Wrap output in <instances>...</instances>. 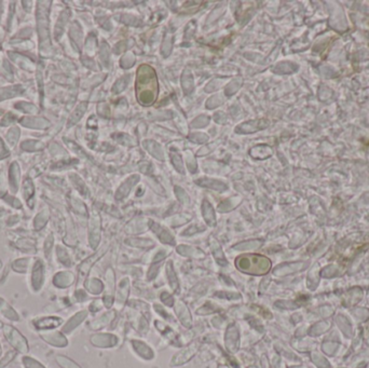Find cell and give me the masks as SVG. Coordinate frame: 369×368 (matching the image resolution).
Wrapping results in <instances>:
<instances>
[{
	"label": "cell",
	"instance_id": "9",
	"mask_svg": "<svg viewBox=\"0 0 369 368\" xmlns=\"http://www.w3.org/2000/svg\"><path fill=\"white\" fill-rule=\"evenodd\" d=\"M190 138L195 142H204L208 139L207 136H204V134H193V136H190Z\"/></svg>",
	"mask_w": 369,
	"mask_h": 368
},
{
	"label": "cell",
	"instance_id": "6",
	"mask_svg": "<svg viewBox=\"0 0 369 368\" xmlns=\"http://www.w3.org/2000/svg\"><path fill=\"white\" fill-rule=\"evenodd\" d=\"M240 87H241V83H239L236 80L232 81L230 85L227 87V89H226V93H227V95H232V94L236 92V90Z\"/></svg>",
	"mask_w": 369,
	"mask_h": 368
},
{
	"label": "cell",
	"instance_id": "8",
	"mask_svg": "<svg viewBox=\"0 0 369 368\" xmlns=\"http://www.w3.org/2000/svg\"><path fill=\"white\" fill-rule=\"evenodd\" d=\"M134 62H135L134 57H132V55L129 54L127 57H124V58L122 59V61H121L122 67H124V68H129V67H131V65L134 64Z\"/></svg>",
	"mask_w": 369,
	"mask_h": 368
},
{
	"label": "cell",
	"instance_id": "3",
	"mask_svg": "<svg viewBox=\"0 0 369 368\" xmlns=\"http://www.w3.org/2000/svg\"><path fill=\"white\" fill-rule=\"evenodd\" d=\"M183 89L186 94H190L193 90V78L189 71H184L183 75Z\"/></svg>",
	"mask_w": 369,
	"mask_h": 368
},
{
	"label": "cell",
	"instance_id": "1",
	"mask_svg": "<svg viewBox=\"0 0 369 368\" xmlns=\"http://www.w3.org/2000/svg\"><path fill=\"white\" fill-rule=\"evenodd\" d=\"M136 97L142 106H150L156 102L159 92V81L154 69L149 65H141L136 75Z\"/></svg>",
	"mask_w": 369,
	"mask_h": 368
},
{
	"label": "cell",
	"instance_id": "4",
	"mask_svg": "<svg viewBox=\"0 0 369 368\" xmlns=\"http://www.w3.org/2000/svg\"><path fill=\"white\" fill-rule=\"evenodd\" d=\"M145 147L147 148L148 150H149L154 157L156 158H160V159H163L162 157V151H161V148H160V146L157 144V142L154 141H151V140H146L145 141Z\"/></svg>",
	"mask_w": 369,
	"mask_h": 368
},
{
	"label": "cell",
	"instance_id": "7",
	"mask_svg": "<svg viewBox=\"0 0 369 368\" xmlns=\"http://www.w3.org/2000/svg\"><path fill=\"white\" fill-rule=\"evenodd\" d=\"M207 123H208V118L207 117H205V116L199 117L198 119H195V120L192 122V127L202 128V127H205Z\"/></svg>",
	"mask_w": 369,
	"mask_h": 368
},
{
	"label": "cell",
	"instance_id": "2",
	"mask_svg": "<svg viewBox=\"0 0 369 368\" xmlns=\"http://www.w3.org/2000/svg\"><path fill=\"white\" fill-rule=\"evenodd\" d=\"M267 124L268 122L266 120H263V119H256V120L242 123L241 126H239L235 129V132L241 133V134L255 133V132H257V131L266 128Z\"/></svg>",
	"mask_w": 369,
	"mask_h": 368
},
{
	"label": "cell",
	"instance_id": "5",
	"mask_svg": "<svg viewBox=\"0 0 369 368\" xmlns=\"http://www.w3.org/2000/svg\"><path fill=\"white\" fill-rule=\"evenodd\" d=\"M128 82H129V76L124 77V78L119 79V80L117 81L116 85H115L114 89H112V90H114L115 93H120V92L123 90V89L127 87Z\"/></svg>",
	"mask_w": 369,
	"mask_h": 368
}]
</instances>
